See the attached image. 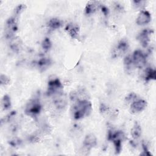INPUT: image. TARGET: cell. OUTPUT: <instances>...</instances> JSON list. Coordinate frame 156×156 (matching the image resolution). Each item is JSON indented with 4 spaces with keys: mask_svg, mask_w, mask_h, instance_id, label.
I'll use <instances>...</instances> for the list:
<instances>
[{
    "mask_svg": "<svg viewBox=\"0 0 156 156\" xmlns=\"http://www.w3.org/2000/svg\"><path fill=\"white\" fill-rule=\"evenodd\" d=\"M92 110V104L87 99L78 101L73 107V116L75 119H80L90 114Z\"/></svg>",
    "mask_w": 156,
    "mask_h": 156,
    "instance_id": "6da1fadb",
    "label": "cell"
},
{
    "mask_svg": "<svg viewBox=\"0 0 156 156\" xmlns=\"http://www.w3.org/2000/svg\"><path fill=\"white\" fill-rule=\"evenodd\" d=\"M129 48V43L126 40L122 39L121 40L116 46V48L114 50L113 54L115 57H118L119 55H121L122 54L126 53Z\"/></svg>",
    "mask_w": 156,
    "mask_h": 156,
    "instance_id": "9c48e42d",
    "label": "cell"
},
{
    "mask_svg": "<svg viewBox=\"0 0 156 156\" xmlns=\"http://www.w3.org/2000/svg\"><path fill=\"white\" fill-rule=\"evenodd\" d=\"M100 8L102 10V12L103 13V14L105 15V16H107L109 13V10H108V9L105 6V5H101L100 6Z\"/></svg>",
    "mask_w": 156,
    "mask_h": 156,
    "instance_id": "4316f807",
    "label": "cell"
},
{
    "mask_svg": "<svg viewBox=\"0 0 156 156\" xmlns=\"http://www.w3.org/2000/svg\"><path fill=\"white\" fill-rule=\"evenodd\" d=\"M151 20V15L150 13L147 10H141L136 19V23L139 26H143L148 24Z\"/></svg>",
    "mask_w": 156,
    "mask_h": 156,
    "instance_id": "ba28073f",
    "label": "cell"
},
{
    "mask_svg": "<svg viewBox=\"0 0 156 156\" xmlns=\"http://www.w3.org/2000/svg\"><path fill=\"white\" fill-rule=\"evenodd\" d=\"M137 98V95L135 93H129L125 98V101L127 102H132L135 101Z\"/></svg>",
    "mask_w": 156,
    "mask_h": 156,
    "instance_id": "7402d4cb",
    "label": "cell"
},
{
    "mask_svg": "<svg viewBox=\"0 0 156 156\" xmlns=\"http://www.w3.org/2000/svg\"><path fill=\"white\" fill-rule=\"evenodd\" d=\"M65 30L72 38L77 39L79 38V27L77 24L73 23L68 24L65 27Z\"/></svg>",
    "mask_w": 156,
    "mask_h": 156,
    "instance_id": "8fae6325",
    "label": "cell"
},
{
    "mask_svg": "<svg viewBox=\"0 0 156 156\" xmlns=\"http://www.w3.org/2000/svg\"><path fill=\"white\" fill-rule=\"evenodd\" d=\"M54 102H55V106L59 109H62L64 108L66 104V99L64 97H63V96L62 95V93L58 94V96L56 98Z\"/></svg>",
    "mask_w": 156,
    "mask_h": 156,
    "instance_id": "e0dca14e",
    "label": "cell"
},
{
    "mask_svg": "<svg viewBox=\"0 0 156 156\" xmlns=\"http://www.w3.org/2000/svg\"><path fill=\"white\" fill-rule=\"evenodd\" d=\"M142 148H143V152L141 154V155H149L151 156V154L149 152L148 149H147V146L143 143L142 144Z\"/></svg>",
    "mask_w": 156,
    "mask_h": 156,
    "instance_id": "cb8c5ba5",
    "label": "cell"
},
{
    "mask_svg": "<svg viewBox=\"0 0 156 156\" xmlns=\"http://www.w3.org/2000/svg\"><path fill=\"white\" fill-rule=\"evenodd\" d=\"M51 64V61L48 58H42L40 59L37 62V65L39 69L41 70H45Z\"/></svg>",
    "mask_w": 156,
    "mask_h": 156,
    "instance_id": "9a60e30c",
    "label": "cell"
},
{
    "mask_svg": "<svg viewBox=\"0 0 156 156\" xmlns=\"http://www.w3.org/2000/svg\"><path fill=\"white\" fill-rule=\"evenodd\" d=\"M41 110V105L37 99L30 100L26 106L25 113L30 116L35 117L40 113Z\"/></svg>",
    "mask_w": 156,
    "mask_h": 156,
    "instance_id": "7a4b0ae2",
    "label": "cell"
},
{
    "mask_svg": "<svg viewBox=\"0 0 156 156\" xmlns=\"http://www.w3.org/2000/svg\"><path fill=\"white\" fill-rule=\"evenodd\" d=\"M141 128L140 124L138 122H135L131 130V135L134 139H138L141 136Z\"/></svg>",
    "mask_w": 156,
    "mask_h": 156,
    "instance_id": "5bb4252c",
    "label": "cell"
},
{
    "mask_svg": "<svg viewBox=\"0 0 156 156\" xmlns=\"http://www.w3.org/2000/svg\"><path fill=\"white\" fill-rule=\"evenodd\" d=\"M100 112L102 113H107L108 111V107L104 103H102L100 105Z\"/></svg>",
    "mask_w": 156,
    "mask_h": 156,
    "instance_id": "d4e9b609",
    "label": "cell"
},
{
    "mask_svg": "<svg viewBox=\"0 0 156 156\" xmlns=\"http://www.w3.org/2000/svg\"><path fill=\"white\" fill-rule=\"evenodd\" d=\"M147 105V102L144 99H136L130 104V111L133 113L141 112L146 108Z\"/></svg>",
    "mask_w": 156,
    "mask_h": 156,
    "instance_id": "52a82bcc",
    "label": "cell"
},
{
    "mask_svg": "<svg viewBox=\"0 0 156 156\" xmlns=\"http://www.w3.org/2000/svg\"><path fill=\"white\" fill-rule=\"evenodd\" d=\"M150 29H144L141 30L137 36V40L143 48H146L150 41V35L152 33Z\"/></svg>",
    "mask_w": 156,
    "mask_h": 156,
    "instance_id": "5b68a950",
    "label": "cell"
},
{
    "mask_svg": "<svg viewBox=\"0 0 156 156\" xmlns=\"http://www.w3.org/2000/svg\"><path fill=\"white\" fill-rule=\"evenodd\" d=\"M17 30V21L15 17L9 18L5 23V35L7 37H12Z\"/></svg>",
    "mask_w": 156,
    "mask_h": 156,
    "instance_id": "8992f818",
    "label": "cell"
},
{
    "mask_svg": "<svg viewBox=\"0 0 156 156\" xmlns=\"http://www.w3.org/2000/svg\"><path fill=\"white\" fill-rule=\"evenodd\" d=\"M101 5V4H100L98 1H91L88 2L85 9V13L87 15H91L94 13L97 10V8H98V7H100Z\"/></svg>",
    "mask_w": 156,
    "mask_h": 156,
    "instance_id": "7c38bea8",
    "label": "cell"
},
{
    "mask_svg": "<svg viewBox=\"0 0 156 156\" xmlns=\"http://www.w3.org/2000/svg\"><path fill=\"white\" fill-rule=\"evenodd\" d=\"M134 66L142 68L146 63V55L140 49L135 50L131 55Z\"/></svg>",
    "mask_w": 156,
    "mask_h": 156,
    "instance_id": "277c9868",
    "label": "cell"
},
{
    "mask_svg": "<svg viewBox=\"0 0 156 156\" xmlns=\"http://www.w3.org/2000/svg\"><path fill=\"white\" fill-rule=\"evenodd\" d=\"M41 46L45 51H49L52 46V43L50 39L49 38H45L41 43Z\"/></svg>",
    "mask_w": 156,
    "mask_h": 156,
    "instance_id": "d6986e66",
    "label": "cell"
},
{
    "mask_svg": "<svg viewBox=\"0 0 156 156\" xmlns=\"http://www.w3.org/2000/svg\"><path fill=\"white\" fill-rule=\"evenodd\" d=\"M1 104H2V108L4 110H7L9 109L12 105L10 96H8L7 94L4 95L2 99Z\"/></svg>",
    "mask_w": 156,
    "mask_h": 156,
    "instance_id": "ac0fdd59",
    "label": "cell"
},
{
    "mask_svg": "<svg viewBox=\"0 0 156 156\" xmlns=\"http://www.w3.org/2000/svg\"><path fill=\"white\" fill-rule=\"evenodd\" d=\"M62 21L56 18H51L48 23V26L52 29H56L62 26Z\"/></svg>",
    "mask_w": 156,
    "mask_h": 156,
    "instance_id": "2e32d148",
    "label": "cell"
},
{
    "mask_svg": "<svg viewBox=\"0 0 156 156\" xmlns=\"http://www.w3.org/2000/svg\"><path fill=\"white\" fill-rule=\"evenodd\" d=\"M124 65L126 66V68L128 69H131L134 66L132 62V58H131V55H128L125 57L124 60Z\"/></svg>",
    "mask_w": 156,
    "mask_h": 156,
    "instance_id": "ffe728a7",
    "label": "cell"
},
{
    "mask_svg": "<svg viewBox=\"0 0 156 156\" xmlns=\"http://www.w3.org/2000/svg\"><path fill=\"white\" fill-rule=\"evenodd\" d=\"M21 141L20 140H13L10 141V143H9V144H10L11 146H13V147H15V146H16L20 145V143H21Z\"/></svg>",
    "mask_w": 156,
    "mask_h": 156,
    "instance_id": "83f0119b",
    "label": "cell"
},
{
    "mask_svg": "<svg viewBox=\"0 0 156 156\" xmlns=\"http://www.w3.org/2000/svg\"><path fill=\"white\" fill-rule=\"evenodd\" d=\"M63 88V85L58 78L51 79L48 83V94L49 96L59 94L62 93Z\"/></svg>",
    "mask_w": 156,
    "mask_h": 156,
    "instance_id": "3957f363",
    "label": "cell"
},
{
    "mask_svg": "<svg viewBox=\"0 0 156 156\" xmlns=\"http://www.w3.org/2000/svg\"><path fill=\"white\" fill-rule=\"evenodd\" d=\"M83 145L85 147L89 150L95 147L97 145V138L95 135L92 133L87 135L83 140Z\"/></svg>",
    "mask_w": 156,
    "mask_h": 156,
    "instance_id": "30bf717a",
    "label": "cell"
},
{
    "mask_svg": "<svg viewBox=\"0 0 156 156\" xmlns=\"http://www.w3.org/2000/svg\"><path fill=\"white\" fill-rule=\"evenodd\" d=\"M133 2L134 3V5L136 7H141L142 6L144 5V4H145L146 1H133Z\"/></svg>",
    "mask_w": 156,
    "mask_h": 156,
    "instance_id": "484cf974",
    "label": "cell"
},
{
    "mask_svg": "<svg viewBox=\"0 0 156 156\" xmlns=\"http://www.w3.org/2000/svg\"><path fill=\"white\" fill-rule=\"evenodd\" d=\"M26 6L25 4H19L14 9V13L16 15H18L21 14L26 9Z\"/></svg>",
    "mask_w": 156,
    "mask_h": 156,
    "instance_id": "44dd1931",
    "label": "cell"
},
{
    "mask_svg": "<svg viewBox=\"0 0 156 156\" xmlns=\"http://www.w3.org/2000/svg\"><path fill=\"white\" fill-rule=\"evenodd\" d=\"M144 79L146 81L155 80L156 79V71L152 68H147L145 70Z\"/></svg>",
    "mask_w": 156,
    "mask_h": 156,
    "instance_id": "4fadbf2b",
    "label": "cell"
},
{
    "mask_svg": "<svg viewBox=\"0 0 156 156\" xmlns=\"http://www.w3.org/2000/svg\"><path fill=\"white\" fill-rule=\"evenodd\" d=\"M10 82V79L5 74H1L0 83L1 85H7Z\"/></svg>",
    "mask_w": 156,
    "mask_h": 156,
    "instance_id": "603a6c76",
    "label": "cell"
}]
</instances>
